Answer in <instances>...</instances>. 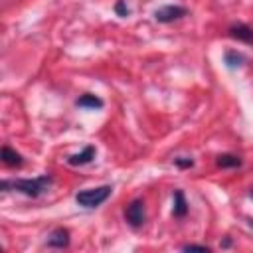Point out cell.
<instances>
[{"mask_svg": "<svg viewBox=\"0 0 253 253\" xmlns=\"http://www.w3.org/2000/svg\"><path fill=\"white\" fill-rule=\"evenodd\" d=\"M51 176L43 174L40 178H20V180H12V182H2V186H12L14 190L30 196V198H38L40 194L47 192L51 186Z\"/></svg>", "mask_w": 253, "mask_h": 253, "instance_id": "cell-1", "label": "cell"}, {"mask_svg": "<svg viewBox=\"0 0 253 253\" xmlns=\"http://www.w3.org/2000/svg\"><path fill=\"white\" fill-rule=\"evenodd\" d=\"M111 186H99V188H91V190H83L75 196L77 204L83 208H97L101 206L109 196H111Z\"/></svg>", "mask_w": 253, "mask_h": 253, "instance_id": "cell-2", "label": "cell"}, {"mask_svg": "<svg viewBox=\"0 0 253 253\" xmlns=\"http://www.w3.org/2000/svg\"><path fill=\"white\" fill-rule=\"evenodd\" d=\"M125 219L128 221V225L132 227H140L146 219V211H144V202L142 200H132L126 210H125Z\"/></svg>", "mask_w": 253, "mask_h": 253, "instance_id": "cell-3", "label": "cell"}, {"mask_svg": "<svg viewBox=\"0 0 253 253\" xmlns=\"http://www.w3.org/2000/svg\"><path fill=\"white\" fill-rule=\"evenodd\" d=\"M186 14H188V10L182 8V6H162L154 12V18L162 24H168V22H174V20L186 16Z\"/></svg>", "mask_w": 253, "mask_h": 253, "instance_id": "cell-4", "label": "cell"}, {"mask_svg": "<svg viewBox=\"0 0 253 253\" xmlns=\"http://www.w3.org/2000/svg\"><path fill=\"white\" fill-rule=\"evenodd\" d=\"M229 36L235 40H241L245 43H253V28L245 26V24H235L229 28Z\"/></svg>", "mask_w": 253, "mask_h": 253, "instance_id": "cell-5", "label": "cell"}, {"mask_svg": "<svg viewBox=\"0 0 253 253\" xmlns=\"http://www.w3.org/2000/svg\"><path fill=\"white\" fill-rule=\"evenodd\" d=\"M95 146H85V150L83 152H79V154H71L69 158H67V162L71 164V166H83V164H89L93 158H95Z\"/></svg>", "mask_w": 253, "mask_h": 253, "instance_id": "cell-6", "label": "cell"}, {"mask_svg": "<svg viewBox=\"0 0 253 253\" xmlns=\"http://www.w3.org/2000/svg\"><path fill=\"white\" fill-rule=\"evenodd\" d=\"M47 245H49V247H67V245H69V231L63 229V227L53 229V231L49 233Z\"/></svg>", "mask_w": 253, "mask_h": 253, "instance_id": "cell-7", "label": "cell"}, {"mask_svg": "<svg viewBox=\"0 0 253 253\" xmlns=\"http://www.w3.org/2000/svg\"><path fill=\"white\" fill-rule=\"evenodd\" d=\"M186 211H188V204L184 200V192L182 190H176L174 192V210H172V213L176 217H184Z\"/></svg>", "mask_w": 253, "mask_h": 253, "instance_id": "cell-8", "label": "cell"}, {"mask_svg": "<svg viewBox=\"0 0 253 253\" xmlns=\"http://www.w3.org/2000/svg\"><path fill=\"white\" fill-rule=\"evenodd\" d=\"M2 162L8 164V166H20L24 160H22V156L16 150H12L10 146H4L2 148Z\"/></svg>", "mask_w": 253, "mask_h": 253, "instance_id": "cell-9", "label": "cell"}, {"mask_svg": "<svg viewBox=\"0 0 253 253\" xmlns=\"http://www.w3.org/2000/svg\"><path fill=\"white\" fill-rule=\"evenodd\" d=\"M223 59H225V65H227L229 69L241 67V65L245 63V55H243V53H239V51H225Z\"/></svg>", "mask_w": 253, "mask_h": 253, "instance_id": "cell-10", "label": "cell"}, {"mask_svg": "<svg viewBox=\"0 0 253 253\" xmlns=\"http://www.w3.org/2000/svg\"><path fill=\"white\" fill-rule=\"evenodd\" d=\"M77 105H79V107H89V109H101V107H103V101H101L97 95L85 93L83 97L77 99Z\"/></svg>", "mask_w": 253, "mask_h": 253, "instance_id": "cell-11", "label": "cell"}, {"mask_svg": "<svg viewBox=\"0 0 253 253\" xmlns=\"http://www.w3.org/2000/svg\"><path fill=\"white\" fill-rule=\"evenodd\" d=\"M215 164L221 168H235V166H241V158L235 154H219Z\"/></svg>", "mask_w": 253, "mask_h": 253, "instance_id": "cell-12", "label": "cell"}, {"mask_svg": "<svg viewBox=\"0 0 253 253\" xmlns=\"http://www.w3.org/2000/svg\"><path fill=\"white\" fill-rule=\"evenodd\" d=\"M174 162H176L180 168H192V166H194V160H192V158H176Z\"/></svg>", "mask_w": 253, "mask_h": 253, "instance_id": "cell-13", "label": "cell"}, {"mask_svg": "<svg viewBox=\"0 0 253 253\" xmlns=\"http://www.w3.org/2000/svg\"><path fill=\"white\" fill-rule=\"evenodd\" d=\"M115 10H117V14H119V16H126V14H128V8L125 6V2H123V0H119V2H117Z\"/></svg>", "mask_w": 253, "mask_h": 253, "instance_id": "cell-14", "label": "cell"}, {"mask_svg": "<svg viewBox=\"0 0 253 253\" xmlns=\"http://www.w3.org/2000/svg\"><path fill=\"white\" fill-rule=\"evenodd\" d=\"M184 251H210V247H206V245H184Z\"/></svg>", "mask_w": 253, "mask_h": 253, "instance_id": "cell-15", "label": "cell"}, {"mask_svg": "<svg viewBox=\"0 0 253 253\" xmlns=\"http://www.w3.org/2000/svg\"><path fill=\"white\" fill-rule=\"evenodd\" d=\"M249 225H251V227H253V219H251V221H249Z\"/></svg>", "mask_w": 253, "mask_h": 253, "instance_id": "cell-16", "label": "cell"}, {"mask_svg": "<svg viewBox=\"0 0 253 253\" xmlns=\"http://www.w3.org/2000/svg\"><path fill=\"white\" fill-rule=\"evenodd\" d=\"M249 196H251V198H253V190H251V194H249Z\"/></svg>", "mask_w": 253, "mask_h": 253, "instance_id": "cell-17", "label": "cell"}]
</instances>
